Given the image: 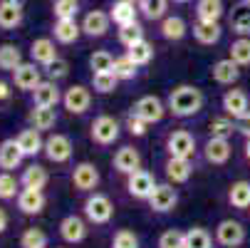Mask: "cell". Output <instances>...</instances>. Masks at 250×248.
<instances>
[{
	"label": "cell",
	"mask_w": 250,
	"mask_h": 248,
	"mask_svg": "<svg viewBox=\"0 0 250 248\" xmlns=\"http://www.w3.org/2000/svg\"><path fill=\"white\" fill-rule=\"evenodd\" d=\"M203 102H206V97H203V92L198 87H193V85H178V87H173L168 92L166 107H168V112L173 117L188 119V117H193V114H198L203 110Z\"/></svg>",
	"instance_id": "6da1fadb"
},
{
	"label": "cell",
	"mask_w": 250,
	"mask_h": 248,
	"mask_svg": "<svg viewBox=\"0 0 250 248\" xmlns=\"http://www.w3.org/2000/svg\"><path fill=\"white\" fill-rule=\"evenodd\" d=\"M84 216L89 224H97V226H104L109 224L112 216H114V203L106 194H89L84 199Z\"/></svg>",
	"instance_id": "7a4b0ae2"
},
{
	"label": "cell",
	"mask_w": 250,
	"mask_h": 248,
	"mask_svg": "<svg viewBox=\"0 0 250 248\" xmlns=\"http://www.w3.org/2000/svg\"><path fill=\"white\" fill-rule=\"evenodd\" d=\"M119 134H122V124L114 117H109V114H99L92 122V129H89L92 141H94V144H99V147L114 144V141L119 139Z\"/></svg>",
	"instance_id": "3957f363"
},
{
	"label": "cell",
	"mask_w": 250,
	"mask_h": 248,
	"mask_svg": "<svg viewBox=\"0 0 250 248\" xmlns=\"http://www.w3.org/2000/svg\"><path fill=\"white\" fill-rule=\"evenodd\" d=\"M166 152L168 157H178V159H191L196 154V136L186 129H176L166 136Z\"/></svg>",
	"instance_id": "277c9868"
},
{
	"label": "cell",
	"mask_w": 250,
	"mask_h": 248,
	"mask_svg": "<svg viewBox=\"0 0 250 248\" xmlns=\"http://www.w3.org/2000/svg\"><path fill=\"white\" fill-rule=\"evenodd\" d=\"M72 139H69L67 134H50L47 139H45V149H42V154L50 159V161H55V164H64V161H69L72 159Z\"/></svg>",
	"instance_id": "5b68a950"
},
{
	"label": "cell",
	"mask_w": 250,
	"mask_h": 248,
	"mask_svg": "<svg viewBox=\"0 0 250 248\" xmlns=\"http://www.w3.org/2000/svg\"><path fill=\"white\" fill-rule=\"evenodd\" d=\"M42 82V69L38 62H20L13 69V85L22 92H32Z\"/></svg>",
	"instance_id": "8992f818"
},
{
	"label": "cell",
	"mask_w": 250,
	"mask_h": 248,
	"mask_svg": "<svg viewBox=\"0 0 250 248\" xmlns=\"http://www.w3.org/2000/svg\"><path fill=\"white\" fill-rule=\"evenodd\" d=\"M166 104L159 99V97H154V94H144V97H139L136 102H134V107H131V112L134 114H139L141 119H146L149 124H156V122H161L164 119V114H166Z\"/></svg>",
	"instance_id": "52a82bcc"
},
{
	"label": "cell",
	"mask_w": 250,
	"mask_h": 248,
	"mask_svg": "<svg viewBox=\"0 0 250 248\" xmlns=\"http://www.w3.org/2000/svg\"><path fill=\"white\" fill-rule=\"evenodd\" d=\"M102 176H99V169L92 164V161H80L75 169H72V186L82 194H89L99 186Z\"/></svg>",
	"instance_id": "ba28073f"
},
{
	"label": "cell",
	"mask_w": 250,
	"mask_h": 248,
	"mask_svg": "<svg viewBox=\"0 0 250 248\" xmlns=\"http://www.w3.org/2000/svg\"><path fill=\"white\" fill-rule=\"evenodd\" d=\"M62 104L69 114H84L92 104V94L84 85H72L62 92Z\"/></svg>",
	"instance_id": "9c48e42d"
},
{
	"label": "cell",
	"mask_w": 250,
	"mask_h": 248,
	"mask_svg": "<svg viewBox=\"0 0 250 248\" xmlns=\"http://www.w3.org/2000/svg\"><path fill=\"white\" fill-rule=\"evenodd\" d=\"M146 201H149V208L154 214H168L178 203V191L171 184H156V189L151 191V196Z\"/></svg>",
	"instance_id": "30bf717a"
},
{
	"label": "cell",
	"mask_w": 250,
	"mask_h": 248,
	"mask_svg": "<svg viewBox=\"0 0 250 248\" xmlns=\"http://www.w3.org/2000/svg\"><path fill=\"white\" fill-rule=\"evenodd\" d=\"M154 189H156L154 176L149 171H144V169H139V171H134V174L126 176V191H129V196H134L139 201H146Z\"/></svg>",
	"instance_id": "8fae6325"
},
{
	"label": "cell",
	"mask_w": 250,
	"mask_h": 248,
	"mask_svg": "<svg viewBox=\"0 0 250 248\" xmlns=\"http://www.w3.org/2000/svg\"><path fill=\"white\" fill-rule=\"evenodd\" d=\"M216 241L226 248H235L245 241V228L240 221H233V219H226L216 226Z\"/></svg>",
	"instance_id": "7c38bea8"
},
{
	"label": "cell",
	"mask_w": 250,
	"mask_h": 248,
	"mask_svg": "<svg viewBox=\"0 0 250 248\" xmlns=\"http://www.w3.org/2000/svg\"><path fill=\"white\" fill-rule=\"evenodd\" d=\"M60 236H62L64 243H72V246L75 243H82L87 238V221L80 219V216H75V214L64 216L60 221Z\"/></svg>",
	"instance_id": "4fadbf2b"
},
{
	"label": "cell",
	"mask_w": 250,
	"mask_h": 248,
	"mask_svg": "<svg viewBox=\"0 0 250 248\" xmlns=\"http://www.w3.org/2000/svg\"><path fill=\"white\" fill-rule=\"evenodd\" d=\"M230 154H233V147H230V141H228V139H221V136H208L206 147H203V157H206V161H208V164L221 166V164H226V161L230 159Z\"/></svg>",
	"instance_id": "5bb4252c"
},
{
	"label": "cell",
	"mask_w": 250,
	"mask_h": 248,
	"mask_svg": "<svg viewBox=\"0 0 250 248\" xmlns=\"http://www.w3.org/2000/svg\"><path fill=\"white\" fill-rule=\"evenodd\" d=\"M30 94H32V104H38V107H57L62 102V92L55 80H42Z\"/></svg>",
	"instance_id": "9a60e30c"
},
{
	"label": "cell",
	"mask_w": 250,
	"mask_h": 248,
	"mask_svg": "<svg viewBox=\"0 0 250 248\" xmlns=\"http://www.w3.org/2000/svg\"><path fill=\"white\" fill-rule=\"evenodd\" d=\"M109 25H112L109 13L92 10V13H87L84 20H82V32L87 35V38H104V35L109 32Z\"/></svg>",
	"instance_id": "2e32d148"
},
{
	"label": "cell",
	"mask_w": 250,
	"mask_h": 248,
	"mask_svg": "<svg viewBox=\"0 0 250 248\" xmlns=\"http://www.w3.org/2000/svg\"><path fill=\"white\" fill-rule=\"evenodd\" d=\"M45 203H47V199H45V194L40 191V189H20V194H18V208L22 211L25 216H38L40 211L45 208Z\"/></svg>",
	"instance_id": "e0dca14e"
},
{
	"label": "cell",
	"mask_w": 250,
	"mask_h": 248,
	"mask_svg": "<svg viewBox=\"0 0 250 248\" xmlns=\"http://www.w3.org/2000/svg\"><path fill=\"white\" fill-rule=\"evenodd\" d=\"M228 25L238 38H250V3L240 0L233 5L230 15H228Z\"/></svg>",
	"instance_id": "ac0fdd59"
},
{
	"label": "cell",
	"mask_w": 250,
	"mask_h": 248,
	"mask_svg": "<svg viewBox=\"0 0 250 248\" xmlns=\"http://www.w3.org/2000/svg\"><path fill=\"white\" fill-rule=\"evenodd\" d=\"M210 77L216 80L218 85H235L238 77H240V65L233 57L218 60V62H213V67H210Z\"/></svg>",
	"instance_id": "d6986e66"
},
{
	"label": "cell",
	"mask_w": 250,
	"mask_h": 248,
	"mask_svg": "<svg viewBox=\"0 0 250 248\" xmlns=\"http://www.w3.org/2000/svg\"><path fill=\"white\" fill-rule=\"evenodd\" d=\"M52 32H55V40H57L60 45H72V43H77V40H80V35H82V25H77V20H75V18H57V20H55Z\"/></svg>",
	"instance_id": "ffe728a7"
},
{
	"label": "cell",
	"mask_w": 250,
	"mask_h": 248,
	"mask_svg": "<svg viewBox=\"0 0 250 248\" xmlns=\"http://www.w3.org/2000/svg\"><path fill=\"white\" fill-rule=\"evenodd\" d=\"M112 164H114V169H117L119 174L129 176V174H134V171L141 169V154H139V149H134V147H122V149H117Z\"/></svg>",
	"instance_id": "44dd1931"
},
{
	"label": "cell",
	"mask_w": 250,
	"mask_h": 248,
	"mask_svg": "<svg viewBox=\"0 0 250 248\" xmlns=\"http://www.w3.org/2000/svg\"><path fill=\"white\" fill-rule=\"evenodd\" d=\"M25 154L18 144V139H3L0 141V169L3 171H13L22 164Z\"/></svg>",
	"instance_id": "7402d4cb"
},
{
	"label": "cell",
	"mask_w": 250,
	"mask_h": 248,
	"mask_svg": "<svg viewBox=\"0 0 250 248\" xmlns=\"http://www.w3.org/2000/svg\"><path fill=\"white\" fill-rule=\"evenodd\" d=\"M223 110H226L228 117L238 119V117L250 112V99H248V94L243 90H228L223 94Z\"/></svg>",
	"instance_id": "603a6c76"
},
{
	"label": "cell",
	"mask_w": 250,
	"mask_h": 248,
	"mask_svg": "<svg viewBox=\"0 0 250 248\" xmlns=\"http://www.w3.org/2000/svg\"><path fill=\"white\" fill-rule=\"evenodd\" d=\"M164 169H166L168 181H173V184H186L191 179V174H193L191 159H178V157H168Z\"/></svg>",
	"instance_id": "cb8c5ba5"
},
{
	"label": "cell",
	"mask_w": 250,
	"mask_h": 248,
	"mask_svg": "<svg viewBox=\"0 0 250 248\" xmlns=\"http://www.w3.org/2000/svg\"><path fill=\"white\" fill-rule=\"evenodd\" d=\"M159 32H161V38H164V40H168V43H178V40H184V38H186L188 25H186V20H184L181 15H166V18L161 20Z\"/></svg>",
	"instance_id": "d4e9b609"
},
{
	"label": "cell",
	"mask_w": 250,
	"mask_h": 248,
	"mask_svg": "<svg viewBox=\"0 0 250 248\" xmlns=\"http://www.w3.org/2000/svg\"><path fill=\"white\" fill-rule=\"evenodd\" d=\"M15 139H18V144H20V149H22L25 157H38V154L45 149V139H42L40 129H35V127L22 129Z\"/></svg>",
	"instance_id": "484cf974"
},
{
	"label": "cell",
	"mask_w": 250,
	"mask_h": 248,
	"mask_svg": "<svg viewBox=\"0 0 250 248\" xmlns=\"http://www.w3.org/2000/svg\"><path fill=\"white\" fill-rule=\"evenodd\" d=\"M30 57H32V62H38L40 67H47L50 62L57 60L55 43H52L50 38H38V40H32V45H30Z\"/></svg>",
	"instance_id": "4316f807"
},
{
	"label": "cell",
	"mask_w": 250,
	"mask_h": 248,
	"mask_svg": "<svg viewBox=\"0 0 250 248\" xmlns=\"http://www.w3.org/2000/svg\"><path fill=\"white\" fill-rule=\"evenodd\" d=\"M136 15H139V5L134 3V0H114V3H112L109 18H112V23H114L117 27L134 23Z\"/></svg>",
	"instance_id": "83f0119b"
},
{
	"label": "cell",
	"mask_w": 250,
	"mask_h": 248,
	"mask_svg": "<svg viewBox=\"0 0 250 248\" xmlns=\"http://www.w3.org/2000/svg\"><path fill=\"white\" fill-rule=\"evenodd\" d=\"M223 35L221 23H206V20H196L193 23V38L201 45H216Z\"/></svg>",
	"instance_id": "f1b7e54d"
},
{
	"label": "cell",
	"mask_w": 250,
	"mask_h": 248,
	"mask_svg": "<svg viewBox=\"0 0 250 248\" xmlns=\"http://www.w3.org/2000/svg\"><path fill=\"white\" fill-rule=\"evenodd\" d=\"M47 181H50L47 169L40 166V164H30V166H25L22 174H20V184H22L25 189H40V191H42V189L47 186Z\"/></svg>",
	"instance_id": "f546056e"
},
{
	"label": "cell",
	"mask_w": 250,
	"mask_h": 248,
	"mask_svg": "<svg viewBox=\"0 0 250 248\" xmlns=\"http://www.w3.org/2000/svg\"><path fill=\"white\" fill-rule=\"evenodd\" d=\"M27 122H30V127L45 132L57 124V112H55V107H38V104H32V110L27 112Z\"/></svg>",
	"instance_id": "4dcf8cb0"
},
{
	"label": "cell",
	"mask_w": 250,
	"mask_h": 248,
	"mask_svg": "<svg viewBox=\"0 0 250 248\" xmlns=\"http://www.w3.org/2000/svg\"><path fill=\"white\" fill-rule=\"evenodd\" d=\"M223 0H196V18L206 23H221L223 18Z\"/></svg>",
	"instance_id": "1f68e13d"
},
{
	"label": "cell",
	"mask_w": 250,
	"mask_h": 248,
	"mask_svg": "<svg viewBox=\"0 0 250 248\" xmlns=\"http://www.w3.org/2000/svg\"><path fill=\"white\" fill-rule=\"evenodd\" d=\"M22 8L25 5H15V3H5V0H0V30H15V27H20Z\"/></svg>",
	"instance_id": "d6a6232c"
},
{
	"label": "cell",
	"mask_w": 250,
	"mask_h": 248,
	"mask_svg": "<svg viewBox=\"0 0 250 248\" xmlns=\"http://www.w3.org/2000/svg\"><path fill=\"white\" fill-rule=\"evenodd\" d=\"M136 5L146 20H164L168 10V0H139Z\"/></svg>",
	"instance_id": "836d02e7"
},
{
	"label": "cell",
	"mask_w": 250,
	"mask_h": 248,
	"mask_svg": "<svg viewBox=\"0 0 250 248\" xmlns=\"http://www.w3.org/2000/svg\"><path fill=\"white\" fill-rule=\"evenodd\" d=\"M20 62H22V52H20L18 45H13V43H3V45H0V69L13 72Z\"/></svg>",
	"instance_id": "e575fe53"
},
{
	"label": "cell",
	"mask_w": 250,
	"mask_h": 248,
	"mask_svg": "<svg viewBox=\"0 0 250 248\" xmlns=\"http://www.w3.org/2000/svg\"><path fill=\"white\" fill-rule=\"evenodd\" d=\"M126 55L139 65V67H144V65H149L151 60H154V45L144 38V40H139V43H134L131 47H126Z\"/></svg>",
	"instance_id": "d590c367"
},
{
	"label": "cell",
	"mask_w": 250,
	"mask_h": 248,
	"mask_svg": "<svg viewBox=\"0 0 250 248\" xmlns=\"http://www.w3.org/2000/svg\"><path fill=\"white\" fill-rule=\"evenodd\" d=\"M228 201L235 208H250V181H235V184H230Z\"/></svg>",
	"instance_id": "8d00e7d4"
},
{
	"label": "cell",
	"mask_w": 250,
	"mask_h": 248,
	"mask_svg": "<svg viewBox=\"0 0 250 248\" xmlns=\"http://www.w3.org/2000/svg\"><path fill=\"white\" fill-rule=\"evenodd\" d=\"M210 246H213V238L201 226H193L184 233V248H210Z\"/></svg>",
	"instance_id": "74e56055"
},
{
	"label": "cell",
	"mask_w": 250,
	"mask_h": 248,
	"mask_svg": "<svg viewBox=\"0 0 250 248\" xmlns=\"http://www.w3.org/2000/svg\"><path fill=\"white\" fill-rule=\"evenodd\" d=\"M119 85V77L114 72H92V90L99 94H112Z\"/></svg>",
	"instance_id": "f35d334b"
},
{
	"label": "cell",
	"mask_w": 250,
	"mask_h": 248,
	"mask_svg": "<svg viewBox=\"0 0 250 248\" xmlns=\"http://www.w3.org/2000/svg\"><path fill=\"white\" fill-rule=\"evenodd\" d=\"M112 72H114L119 80H134L136 72H139V65L124 52V55L114 57V69H112Z\"/></svg>",
	"instance_id": "ab89813d"
},
{
	"label": "cell",
	"mask_w": 250,
	"mask_h": 248,
	"mask_svg": "<svg viewBox=\"0 0 250 248\" xmlns=\"http://www.w3.org/2000/svg\"><path fill=\"white\" fill-rule=\"evenodd\" d=\"M139 40H144V27H141L139 20H134V23L119 27V43H122L124 47H131V45L139 43Z\"/></svg>",
	"instance_id": "60d3db41"
},
{
	"label": "cell",
	"mask_w": 250,
	"mask_h": 248,
	"mask_svg": "<svg viewBox=\"0 0 250 248\" xmlns=\"http://www.w3.org/2000/svg\"><path fill=\"white\" fill-rule=\"evenodd\" d=\"M208 132H210V136L230 139L233 132H238V129H235V122H233L230 117H213L210 124H208Z\"/></svg>",
	"instance_id": "b9f144b4"
},
{
	"label": "cell",
	"mask_w": 250,
	"mask_h": 248,
	"mask_svg": "<svg viewBox=\"0 0 250 248\" xmlns=\"http://www.w3.org/2000/svg\"><path fill=\"white\" fill-rule=\"evenodd\" d=\"M20 181L10 171H0V201H10V199H18L20 194Z\"/></svg>",
	"instance_id": "7bdbcfd3"
},
{
	"label": "cell",
	"mask_w": 250,
	"mask_h": 248,
	"mask_svg": "<svg viewBox=\"0 0 250 248\" xmlns=\"http://www.w3.org/2000/svg\"><path fill=\"white\" fill-rule=\"evenodd\" d=\"M20 248H47V233L42 228H25L20 236Z\"/></svg>",
	"instance_id": "ee69618b"
},
{
	"label": "cell",
	"mask_w": 250,
	"mask_h": 248,
	"mask_svg": "<svg viewBox=\"0 0 250 248\" xmlns=\"http://www.w3.org/2000/svg\"><path fill=\"white\" fill-rule=\"evenodd\" d=\"M89 67H92V72H112L114 69V57L106 50H97V52L89 55Z\"/></svg>",
	"instance_id": "f6af8a7d"
},
{
	"label": "cell",
	"mask_w": 250,
	"mask_h": 248,
	"mask_svg": "<svg viewBox=\"0 0 250 248\" xmlns=\"http://www.w3.org/2000/svg\"><path fill=\"white\" fill-rule=\"evenodd\" d=\"M230 57H233L240 67H248V65H250V38H238V40H233V45H230Z\"/></svg>",
	"instance_id": "bcb514c9"
},
{
	"label": "cell",
	"mask_w": 250,
	"mask_h": 248,
	"mask_svg": "<svg viewBox=\"0 0 250 248\" xmlns=\"http://www.w3.org/2000/svg\"><path fill=\"white\" fill-rule=\"evenodd\" d=\"M52 13H55V18H77L80 0H55Z\"/></svg>",
	"instance_id": "7dc6e473"
},
{
	"label": "cell",
	"mask_w": 250,
	"mask_h": 248,
	"mask_svg": "<svg viewBox=\"0 0 250 248\" xmlns=\"http://www.w3.org/2000/svg\"><path fill=\"white\" fill-rule=\"evenodd\" d=\"M124 127H126V132H129L131 136H146V132H149V122H146V119H141V117L134 114V112L126 114Z\"/></svg>",
	"instance_id": "c3c4849f"
},
{
	"label": "cell",
	"mask_w": 250,
	"mask_h": 248,
	"mask_svg": "<svg viewBox=\"0 0 250 248\" xmlns=\"http://www.w3.org/2000/svg\"><path fill=\"white\" fill-rule=\"evenodd\" d=\"M112 248H139V238H136L134 231L122 228V231L114 233V238H112Z\"/></svg>",
	"instance_id": "681fc988"
},
{
	"label": "cell",
	"mask_w": 250,
	"mask_h": 248,
	"mask_svg": "<svg viewBox=\"0 0 250 248\" xmlns=\"http://www.w3.org/2000/svg\"><path fill=\"white\" fill-rule=\"evenodd\" d=\"M159 248H184V233L176 231V228H168L159 236Z\"/></svg>",
	"instance_id": "f907efd6"
},
{
	"label": "cell",
	"mask_w": 250,
	"mask_h": 248,
	"mask_svg": "<svg viewBox=\"0 0 250 248\" xmlns=\"http://www.w3.org/2000/svg\"><path fill=\"white\" fill-rule=\"evenodd\" d=\"M45 72H47V77L50 80H64L67 75H69V65H67V60H62V57H57L55 62H50L47 67H45Z\"/></svg>",
	"instance_id": "816d5d0a"
},
{
	"label": "cell",
	"mask_w": 250,
	"mask_h": 248,
	"mask_svg": "<svg viewBox=\"0 0 250 248\" xmlns=\"http://www.w3.org/2000/svg\"><path fill=\"white\" fill-rule=\"evenodd\" d=\"M235 129H238V132H240L245 139H250V112L235 119Z\"/></svg>",
	"instance_id": "f5cc1de1"
},
{
	"label": "cell",
	"mask_w": 250,
	"mask_h": 248,
	"mask_svg": "<svg viewBox=\"0 0 250 248\" xmlns=\"http://www.w3.org/2000/svg\"><path fill=\"white\" fill-rule=\"evenodd\" d=\"M10 87H13L10 82L0 80V104H8V102L13 99V90H10Z\"/></svg>",
	"instance_id": "db71d44e"
},
{
	"label": "cell",
	"mask_w": 250,
	"mask_h": 248,
	"mask_svg": "<svg viewBox=\"0 0 250 248\" xmlns=\"http://www.w3.org/2000/svg\"><path fill=\"white\" fill-rule=\"evenodd\" d=\"M5 228H8V214H5V208H0V236L5 233Z\"/></svg>",
	"instance_id": "11a10c76"
},
{
	"label": "cell",
	"mask_w": 250,
	"mask_h": 248,
	"mask_svg": "<svg viewBox=\"0 0 250 248\" xmlns=\"http://www.w3.org/2000/svg\"><path fill=\"white\" fill-rule=\"evenodd\" d=\"M245 157H248V161H250V139H248V144H245Z\"/></svg>",
	"instance_id": "9f6ffc18"
},
{
	"label": "cell",
	"mask_w": 250,
	"mask_h": 248,
	"mask_svg": "<svg viewBox=\"0 0 250 248\" xmlns=\"http://www.w3.org/2000/svg\"><path fill=\"white\" fill-rule=\"evenodd\" d=\"M5 3H15V5H25V0H5Z\"/></svg>",
	"instance_id": "6f0895ef"
},
{
	"label": "cell",
	"mask_w": 250,
	"mask_h": 248,
	"mask_svg": "<svg viewBox=\"0 0 250 248\" xmlns=\"http://www.w3.org/2000/svg\"><path fill=\"white\" fill-rule=\"evenodd\" d=\"M173 3H178V5H186V3H191V0H173Z\"/></svg>",
	"instance_id": "680465c9"
},
{
	"label": "cell",
	"mask_w": 250,
	"mask_h": 248,
	"mask_svg": "<svg viewBox=\"0 0 250 248\" xmlns=\"http://www.w3.org/2000/svg\"><path fill=\"white\" fill-rule=\"evenodd\" d=\"M134 3H139V0H134Z\"/></svg>",
	"instance_id": "91938a15"
},
{
	"label": "cell",
	"mask_w": 250,
	"mask_h": 248,
	"mask_svg": "<svg viewBox=\"0 0 250 248\" xmlns=\"http://www.w3.org/2000/svg\"><path fill=\"white\" fill-rule=\"evenodd\" d=\"M248 3H250V0H248Z\"/></svg>",
	"instance_id": "94428289"
}]
</instances>
